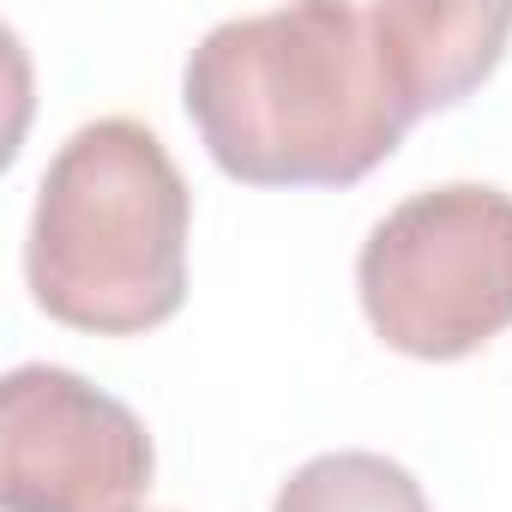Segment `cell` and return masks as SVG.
Instances as JSON below:
<instances>
[{
	"label": "cell",
	"mask_w": 512,
	"mask_h": 512,
	"mask_svg": "<svg viewBox=\"0 0 512 512\" xmlns=\"http://www.w3.org/2000/svg\"><path fill=\"white\" fill-rule=\"evenodd\" d=\"M193 193L169 145L133 115L73 127L31 205L25 290L31 302L97 338H139L187 302Z\"/></svg>",
	"instance_id": "2"
},
{
	"label": "cell",
	"mask_w": 512,
	"mask_h": 512,
	"mask_svg": "<svg viewBox=\"0 0 512 512\" xmlns=\"http://www.w3.org/2000/svg\"><path fill=\"white\" fill-rule=\"evenodd\" d=\"M356 302L410 362H464L512 326V193L440 181L404 193L356 253Z\"/></svg>",
	"instance_id": "3"
},
{
	"label": "cell",
	"mask_w": 512,
	"mask_h": 512,
	"mask_svg": "<svg viewBox=\"0 0 512 512\" xmlns=\"http://www.w3.org/2000/svg\"><path fill=\"white\" fill-rule=\"evenodd\" d=\"M157 476L151 428L61 362L0 380V512H139Z\"/></svg>",
	"instance_id": "4"
},
{
	"label": "cell",
	"mask_w": 512,
	"mask_h": 512,
	"mask_svg": "<svg viewBox=\"0 0 512 512\" xmlns=\"http://www.w3.org/2000/svg\"><path fill=\"white\" fill-rule=\"evenodd\" d=\"M512 7L302 0L199 37L181 109L241 187H356L422 115L458 109L506 55Z\"/></svg>",
	"instance_id": "1"
},
{
	"label": "cell",
	"mask_w": 512,
	"mask_h": 512,
	"mask_svg": "<svg viewBox=\"0 0 512 512\" xmlns=\"http://www.w3.org/2000/svg\"><path fill=\"white\" fill-rule=\"evenodd\" d=\"M272 512H434V506L398 458L344 446V452H320L296 464L278 482Z\"/></svg>",
	"instance_id": "5"
}]
</instances>
